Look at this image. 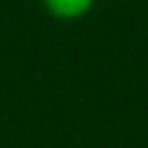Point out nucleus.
Returning a JSON list of instances; mask_svg holds the SVG:
<instances>
[{
    "instance_id": "f257e3e1",
    "label": "nucleus",
    "mask_w": 148,
    "mask_h": 148,
    "mask_svg": "<svg viewBox=\"0 0 148 148\" xmlns=\"http://www.w3.org/2000/svg\"><path fill=\"white\" fill-rule=\"evenodd\" d=\"M94 0H44V8L55 16V18H62V21H73V18H81L91 10Z\"/></svg>"
}]
</instances>
